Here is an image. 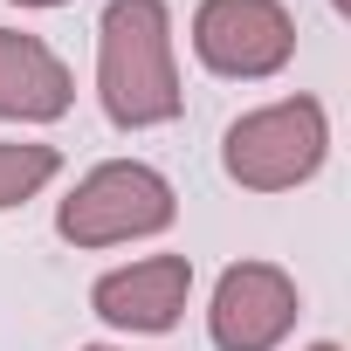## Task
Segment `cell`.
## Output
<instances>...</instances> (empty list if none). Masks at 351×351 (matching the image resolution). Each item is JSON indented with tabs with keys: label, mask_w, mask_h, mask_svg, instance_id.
Wrapping results in <instances>:
<instances>
[{
	"label": "cell",
	"mask_w": 351,
	"mask_h": 351,
	"mask_svg": "<svg viewBox=\"0 0 351 351\" xmlns=\"http://www.w3.org/2000/svg\"><path fill=\"white\" fill-rule=\"evenodd\" d=\"M172 214H180V193H172V180L158 165H145V158H104L56 207V234L69 248H117V241L165 234Z\"/></svg>",
	"instance_id": "cell-2"
},
{
	"label": "cell",
	"mask_w": 351,
	"mask_h": 351,
	"mask_svg": "<svg viewBox=\"0 0 351 351\" xmlns=\"http://www.w3.org/2000/svg\"><path fill=\"white\" fill-rule=\"evenodd\" d=\"M8 8H62V0H8Z\"/></svg>",
	"instance_id": "cell-9"
},
{
	"label": "cell",
	"mask_w": 351,
	"mask_h": 351,
	"mask_svg": "<svg viewBox=\"0 0 351 351\" xmlns=\"http://www.w3.org/2000/svg\"><path fill=\"white\" fill-rule=\"evenodd\" d=\"M296 317H303V296H296L289 269H276V262H234L214 282L207 337H214V351H276L296 330Z\"/></svg>",
	"instance_id": "cell-5"
},
{
	"label": "cell",
	"mask_w": 351,
	"mask_h": 351,
	"mask_svg": "<svg viewBox=\"0 0 351 351\" xmlns=\"http://www.w3.org/2000/svg\"><path fill=\"white\" fill-rule=\"evenodd\" d=\"M330 158V117L317 97H282V104H262L248 117L228 124L221 138V165L228 180L248 186V193H289L303 180H317V165Z\"/></svg>",
	"instance_id": "cell-3"
},
{
	"label": "cell",
	"mask_w": 351,
	"mask_h": 351,
	"mask_svg": "<svg viewBox=\"0 0 351 351\" xmlns=\"http://www.w3.org/2000/svg\"><path fill=\"white\" fill-rule=\"evenodd\" d=\"M97 104L117 131H152L186 110L165 0H110L97 21Z\"/></svg>",
	"instance_id": "cell-1"
},
{
	"label": "cell",
	"mask_w": 351,
	"mask_h": 351,
	"mask_svg": "<svg viewBox=\"0 0 351 351\" xmlns=\"http://www.w3.org/2000/svg\"><path fill=\"white\" fill-rule=\"evenodd\" d=\"M193 56L228 83H262L289 69L296 21L282 0H200L193 8Z\"/></svg>",
	"instance_id": "cell-4"
},
{
	"label": "cell",
	"mask_w": 351,
	"mask_h": 351,
	"mask_svg": "<svg viewBox=\"0 0 351 351\" xmlns=\"http://www.w3.org/2000/svg\"><path fill=\"white\" fill-rule=\"evenodd\" d=\"M83 351H117V344H83Z\"/></svg>",
	"instance_id": "cell-11"
},
{
	"label": "cell",
	"mask_w": 351,
	"mask_h": 351,
	"mask_svg": "<svg viewBox=\"0 0 351 351\" xmlns=\"http://www.w3.org/2000/svg\"><path fill=\"white\" fill-rule=\"evenodd\" d=\"M330 8H337V14H344V8H351V0H330Z\"/></svg>",
	"instance_id": "cell-12"
},
{
	"label": "cell",
	"mask_w": 351,
	"mask_h": 351,
	"mask_svg": "<svg viewBox=\"0 0 351 351\" xmlns=\"http://www.w3.org/2000/svg\"><path fill=\"white\" fill-rule=\"evenodd\" d=\"M310 351H344V344H310Z\"/></svg>",
	"instance_id": "cell-10"
},
{
	"label": "cell",
	"mask_w": 351,
	"mask_h": 351,
	"mask_svg": "<svg viewBox=\"0 0 351 351\" xmlns=\"http://www.w3.org/2000/svg\"><path fill=\"white\" fill-rule=\"evenodd\" d=\"M193 296V262L186 255H145V262H124V269H104L90 282V310L110 324V330H172Z\"/></svg>",
	"instance_id": "cell-6"
},
{
	"label": "cell",
	"mask_w": 351,
	"mask_h": 351,
	"mask_svg": "<svg viewBox=\"0 0 351 351\" xmlns=\"http://www.w3.org/2000/svg\"><path fill=\"white\" fill-rule=\"evenodd\" d=\"M76 104L69 62L21 28H0V117L8 124H56Z\"/></svg>",
	"instance_id": "cell-7"
},
{
	"label": "cell",
	"mask_w": 351,
	"mask_h": 351,
	"mask_svg": "<svg viewBox=\"0 0 351 351\" xmlns=\"http://www.w3.org/2000/svg\"><path fill=\"white\" fill-rule=\"evenodd\" d=\"M62 172V152L56 145H14V138H0V214L35 200L49 180Z\"/></svg>",
	"instance_id": "cell-8"
}]
</instances>
